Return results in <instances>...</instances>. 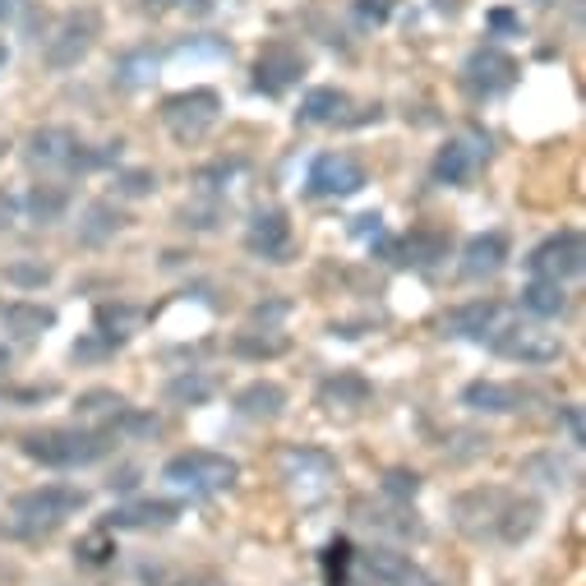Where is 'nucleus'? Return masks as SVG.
<instances>
[{"instance_id":"nucleus-21","label":"nucleus","mask_w":586,"mask_h":586,"mask_svg":"<svg viewBox=\"0 0 586 586\" xmlns=\"http://www.w3.org/2000/svg\"><path fill=\"white\" fill-rule=\"evenodd\" d=\"M351 517L360 522V527H369V532H379V536H397V540H420L425 536V522L416 517V513H407L403 504H369V499H356L351 504Z\"/></svg>"},{"instance_id":"nucleus-55","label":"nucleus","mask_w":586,"mask_h":586,"mask_svg":"<svg viewBox=\"0 0 586 586\" xmlns=\"http://www.w3.org/2000/svg\"><path fill=\"white\" fill-rule=\"evenodd\" d=\"M0 152H6V143H0Z\"/></svg>"},{"instance_id":"nucleus-6","label":"nucleus","mask_w":586,"mask_h":586,"mask_svg":"<svg viewBox=\"0 0 586 586\" xmlns=\"http://www.w3.org/2000/svg\"><path fill=\"white\" fill-rule=\"evenodd\" d=\"M489 351L517 365H554L564 356V337L540 324H513L504 332H489Z\"/></svg>"},{"instance_id":"nucleus-49","label":"nucleus","mask_w":586,"mask_h":586,"mask_svg":"<svg viewBox=\"0 0 586 586\" xmlns=\"http://www.w3.org/2000/svg\"><path fill=\"white\" fill-rule=\"evenodd\" d=\"M287 310H291L287 300H272V305H255V319H264V324H268V319H282Z\"/></svg>"},{"instance_id":"nucleus-2","label":"nucleus","mask_w":586,"mask_h":586,"mask_svg":"<svg viewBox=\"0 0 586 586\" xmlns=\"http://www.w3.org/2000/svg\"><path fill=\"white\" fill-rule=\"evenodd\" d=\"M111 448H116L111 429H42V435L19 439V453L28 461H38V467H51V471L92 467V461H102Z\"/></svg>"},{"instance_id":"nucleus-16","label":"nucleus","mask_w":586,"mask_h":586,"mask_svg":"<svg viewBox=\"0 0 586 586\" xmlns=\"http://www.w3.org/2000/svg\"><path fill=\"white\" fill-rule=\"evenodd\" d=\"M245 250L255 259H268V264H287L291 255V222L282 208H259L250 227H245Z\"/></svg>"},{"instance_id":"nucleus-10","label":"nucleus","mask_w":586,"mask_h":586,"mask_svg":"<svg viewBox=\"0 0 586 586\" xmlns=\"http://www.w3.org/2000/svg\"><path fill=\"white\" fill-rule=\"evenodd\" d=\"M88 508V495L75 485H38V489H23V495L10 499V513L23 522H42V527H56L75 513Z\"/></svg>"},{"instance_id":"nucleus-35","label":"nucleus","mask_w":586,"mask_h":586,"mask_svg":"<svg viewBox=\"0 0 586 586\" xmlns=\"http://www.w3.org/2000/svg\"><path fill=\"white\" fill-rule=\"evenodd\" d=\"M92 319H98V332L107 337V342H126V337H130V328L143 319V310H135V305H120V300H107V305H98V315H92Z\"/></svg>"},{"instance_id":"nucleus-13","label":"nucleus","mask_w":586,"mask_h":586,"mask_svg":"<svg viewBox=\"0 0 586 586\" xmlns=\"http://www.w3.org/2000/svg\"><path fill=\"white\" fill-rule=\"evenodd\" d=\"M305 70H310V60H305V51L296 42H268L259 56H255V88L264 92V98H282V92H291Z\"/></svg>"},{"instance_id":"nucleus-29","label":"nucleus","mask_w":586,"mask_h":586,"mask_svg":"<svg viewBox=\"0 0 586 586\" xmlns=\"http://www.w3.org/2000/svg\"><path fill=\"white\" fill-rule=\"evenodd\" d=\"M120 227H126V212L107 199H98V203H88L83 218H79V245H107Z\"/></svg>"},{"instance_id":"nucleus-52","label":"nucleus","mask_w":586,"mask_h":586,"mask_svg":"<svg viewBox=\"0 0 586 586\" xmlns=\"http://www.w3.org/2000/svg\"><path fill=\"white\" fill-rule=\"evenodd\" d=\"M0 369H10V347H0Z\"/></svg>"},{"instance_id":"nucleus-23","label":"nucleus","mask_w":586,"mask_h":586,"mask_svg":"<svg viewBox=\"0 0 586 586\" xmlns=\"http://www.w3.org/2000/svg\"><path fill=\"white\" fill-rule=\"evenodd\" d=\"M508 264V236L504 231H480L461 245V277L480 282V277H495Z\"/></svg>"},{"instance_id":"nucleus-8","label":"nucleus","mask_w":586,"mask_h":586,"mask_svg":"<svg viewBox=\"0 0 586 586\" xmlns=\"http://www.w3.org/2000/svg\"><path fill=\"white\" fill-rule=\"evenodd\" d=\"M582 264H586V240H582L577 227H564V231L545 236L527 255V272L545 277V282H568V277L582 272Z\"/></svg>"},{"instance_id":"nucleus-45","label":"nucleus","mask_w":586,"mask_h":586,"mask_svg":"<svg viewBox=\"0 0 586 586\" xmlns=\"http://www.w3.org/2000/svg\"><path fill=\"white\" fill-rule=\"evenodd\" d=\"M139 577L148 582V586H185L171 568H162V564H139Z\"/></svg>"},{"instance_id":"nucleus-53","label":"nucleus","mask_w":586,"mask_h":586,"mask_svg":"<svg viewBox=\"0 0 586 586\" xmlns=\"http://www.w3.org/2000/svg\"><path fill=\"white\" fill-rule=\"evenodd\" d=\"M6 60H10V47H6V42H0V70H6Z\"/></svg>"},{"instance_id":"nucleus-39","label":"nucleus","mask_w":586,"mask_h":586,"mask_svg":"<svg viewBox=\"0 0 586 586\" xmlns=\"http://www.w3.org/2000/svg\"><path fill=\"white\" fill-rule=\"evenodd\" d=\"M111 554H116V540H111L107 527H102V532H92V536H83V540L75 545V559H79L83 568H102V564H111Z\"/></svg>"},{"instance_id":"nucleus-11","label":"nucleus","mask_w":586,"mask_h":586,"mask_svg":"<svg viewBox=\"0 0 586 586\" xmlns=\"http://www.w3.org/2000/svg\"><path fill=\"white\" fill-rule=\"evenodd\" d=\"M98 33H102V19L92 14V10L66 14V19H60V28H56V33L47 38V51H42L47 70H75L79 60L92 51V42H98Z\"/></svg>"},{"instance_id":"nucleus-44","label":"nucleus","mask_w":586,"mask_h":586,"mask_svg":"<svg viewBox=\"0 0 586 586\" xmlns=\"http://www.w3.org/2000/svg\"><path fill=\"white\" fill-rule=\"evenodd\" d=\"M393 14V0H356V19L360 23H384Z\"/></svg>"},{"instance_id":"nucleus-17","label":"nucleus","mask_w":586,"mask_h":586,"mask_svg":"<svg viewBox=\"0 0 586 586\" xmlns=\"http://www.w3.org/2000/svg\"><path fill=\"white\" fill-rule=\"evenodd\" d=\"M180 513L185 504L176 499H135L107 513V532H162V527H176Z\"/></svg>"},{"instance_id":"nucleus-32","label":"nucleus","mask_w":586,"mask_h":586,"mask_svg":"<svg viewBox=\"0 0 586 586\" xmlns=\"http://www.w3.org/2000/svg\"><path fill=\"white\" fill-rule=\"evenodd\" d=\"M23 208H28V218H33L38 227H51V222L66 218L70 190H66V185H33V190L23 195Z\"/></svg>"},{"instance_id":"nucleus-25","label":"nucleus","mask_w":586,"mask_h":586,"mask_svg":"<svg viewBox=\"0 0 586 586\" xmlns=\"http://www.w3.org/2000/svg\"><path fill=\"white\" fill-rule=\"evenodd\" d=\"M291 351V337L282 332V328H272V324H264V328H240L236 337H231V356H240V360H282Z\"/></svg>"},{"instance_id":"nucleus-31","label":"nucleus","mask_w":586,"mask_h":586,"mask_svg":"<svg viewBox=\"0 0 586 586\" xmlns=\"http://www.w3.org/2000/svg\"><path fill=\"white\" fill-rule=\"evenodd\" d=\"M212 393H218V379L199 375V369H185V375L167 379V388H162L171 407H203V403H212Z\"/></svg>"},{"instance_id":"nucleus-18","label":"nucleus","mask_w":586,"mask_h":586,"mask_svg":"<svg viewBox=\"0 0 586 586\" xmlns=\"http://www.w3.org/2000/svg\"><path fill=\"white\" fill-rule=\"evenodd\" d=\"M356 568L375 586H425L420 568L411 564V554H397L388 545H369L365 554H356Z\"/></svg>"},{"instance_id":"nucleus-5","label":"nucleus","mask_w":586,"mask_h":586,"mask_svg":"<svg viewBox=\"0 0 586 586\" xmlns=\"http://www.w3.org/2000/svg\"><path fill=\"white\" fill-rule=\"evenodd\" d=\"M162 126L176 143H199L208 139V130L218 126V116H222V98L212 88H185V92H171V98L162 102Z\"/></svg>"},{"instance_id":"nucleus-15","label":"nucleus","mask_w":586,"mask_h":586,"mask_svg":"<svg viewBox=\"0 0 586 586\" xmlns=\"http://www.w3.org/2000/svg\"><path fill=\"white\" fill-rule=\"evenodd\" d=\"M375 255L384 264H403V268H439L453 255V240L444 231H411L403 240H379Z\"/></svg>"},{"instance_id":"nucleus-51","label":"nucleus","mask_w":586,"mask_h":586,"mask_svg":"<svg viewBox=\"0 0 586 586\" xmlns=\"http://www.w3.org/2000/svg\"><path fill=\"white\" fill-rule=\"evenodd\" d=\"M19 14V0H0V19H14Z\"/></svg>"},{"instance_id":"nucleus-40","label":"nucleus","mask_w":586,"mask_h":586,"mask_svg":"<svg viewBox=\"0 0 586 586\" xmlns=\"http://www.w3.org/2000/svg\"><path fill=\"white\" fill-rule=\"evenodd\" d=\"M379 489H384V499H393V504H411V499L420 495V476H416V471H403V467H393V471H384Z\"/></svg>"},{"instance_id":"nucleus-54","label":"nucleus","mask_w":586,"mask_h":586,"mask_svg":"<svg viewBox=\"0 0 586 586\" xmlns=\"http://www.w3.org/2000/svg\"><path fill=\"white\" fill-rule=\"evenodd\" d=\"M536 6H554V0H536Z\"/></svg>"},{"instance_id":"nucleus-43","label":"nucleus","mask_w":586,"mask_h":586,"mask_svg":"<svg viewBox=\"0 0 586 586\" xmlns=\"http://www.w3.org/2000/svg\"><path fill=\"white\" fill-rule=\"evenodd\" d=\"M111 351H116V342H107L102 332H92V337H83V342H75V360H102Z\"/></svg>"},{"instance_id":"nucleus-1","label":"nucleus","mask_w":586,"mask_h":586,"mask_svg":"<svg viewBox=\"0 0 586 586\" xmlns=\"http://www.w3.org/2000/svg\"><path fill=\"white\" fill-rule=\"evenodd\" d=\"M453 527L480 540V545H522L540 527V504L527 495H513L504 485H476L467 495L453 499Z\"/></svg>"},{"instance_id":"nucleus-50","label":"nucleus","mask_w":586,"mask_h":586,"mask_svg":"<svg viewBox=\"0 0 586 586\" xmlns=\"http://www.w3.org/2000/svg\"><path fill=\"white\" fill-rule=\"evenodd\" d=\"M14 212H19V203H14L10 195H0V231H10V227H14Z\"/></svg>"},{"instance_id":"nucleus-42","label":"nucleus","mask_w":586,"mask_h":586,"mask_svg":"<svg viewBox=\"0 0 586 586\" xmlns=\"http://www.w3.org/2000/svg\"><path fill=\"white\" fill-rule=\"evenodd\" d=\"M559 425H564V435H568V444H573V448H582V444H586V425H582V407H577V403L559 407Z\"/></svg>"},{"instance_id":"nucleus-7","label":"nucleus","mask_w":586,"mask_h":586,"mask_svg":"<svg viewBox=\"0 0 586 586\" xmlns=\"http://www.w3.org/2000/svg\"><path fill=\"white\" fill-rule=\"evenodd\" d=\"M277 471H282V480L300 499H319L337 480V461L315 444H291V448H282V457H277Z\"/></svg>"},{"instance_id":"nucleus-19","label":"nucleus","mask_w":586,"mask_h":586,"mask_svg":"<svg viewBox=\"0 0 586 586\" xmlns=\"http://www.w3.org/2000/svg\"><path fill=\"white\" fill-rule=\"evenodd\" d=\"M499 324V300H461L439 319V332L444 337H457V342H485L489 328Z\"/></svg>"},{"instance_id":"nucleus-14","label":"nucleus","mask_w":586,"mask_h":586,"mask_svg":"<svg viewBox=\"0 0 586 586\" xmlns=\"http://www.w3.org/2000/svg\"><path fill=\"white\" fill-rule=\"evenodd\" d=\"M489 158V139L485 135H457V139H448L439 152H435V162H429V176H435V185H448V190H461L471 176H476V167Z\"/></svg>"},{"instance_id":"nucleus-37","label":"nucleus","mask_w":586,"mask_h":586,"mask_svg":"<svg viewBox=\"0 0 586 586\" xmlns=\"http://www.w3.org/2000/svg\"><path fill=\"white\" fill-rule=\"evenodd\" d=\"M240 176V158H218V162H208V167H199L195 171V185L203 195H222V190H231V180Z\"/></svg>"},{"instance_id":"nucleus-22","label":"nucleus","mask_w":586,"mask_h":586,"mask_svg":"<svg viewBox=\"0 0 586 586\" xmlns=\"http://www.w3.org/2000/svg\"><path fill=\"white\" fill-rule=\"evenodd\" d=\"M315 397L324 411H360V407H369V397H375V384H369L360 369H332Z\"/></svg>"},{"instance_id":"nucleus-34","label":"nucleus","mask_w":586,"mask_h":586,"mask_svg":"<svg viewBox=\"0 0 586 586\" xmlns=\"http://www.w3.org/2000/svg\"><path fill=\"white\" fill-rule=\"evenodd\" d=\"M324 564V586H351V573H356V545L347 536H332L319 554Z\"/></svg>"},{"instance_id":"nucleus-56","label":"nucleus","mask_w":586,"mask_h":586,"mask_svg":"<svg viewBox=\"0 0 586 586\" xmlns=\"http://www.w3.org/2000/svg\"><path fill=\"white\" fill-rule=\"evenodd\" d=\"M351 586H356V582H351ZM369 586H375V582H369Z\"/></svg>"},{"instance_id":"nucleus-36","label":"nucleus","mask_w":586,"mask_h":586,"mask_svg":"<svg viewBox=\"0 0 586 586\" xmlns=\"http://www.w3.org/2000/svg\"><path fill=\"white\" fill-rule=\"evenodd\" d=\"M126 407H130V403H126L120 393H111V388H88V393L75 397V416H79V420H116Z\"/></svg>"},{"instance_id":"nucleus-12","label":"nucleus","mask_w":586,"mask_h":586,"mask_svg":"<svg viewBox=\"0 0 586 586\" xmlns=\"http://www.w3.org/2000/svg\"><path fill=\"white\" fill-rule=\"evenodd\" d=\"M365 167L351 158V152H319L305 171V190L315 199H351L365 190Z\"/></svg>"},{"instance_id":"nucleus-41","label":"nucleus","mask_w":586,"mask_h":586,"mask_svg":"<svg viewBox=\"0 0 586 586\" xmlns=\"http://www.w3.org/2000/svg\"><path fill=\"white\" fill-rule=\"evenodd\" d=\"M116 195H126V199L158 195V176H152V171H120L116 176Z\"/></svg>"},{"instance_id":"nucleus-30","label":"nucleus","mask_w":586,"mask_h":586,"mask_svg":"<svg viewBox=\"0 0 586 586\" xmlns=\"http://www.w3.org/2000/svg\"><path fill=\"white\" fill-rule=\"evenodd\" d=\"M522 310L536 315V319H559L568 310L564 282H545V277H532V282L522 287Z\"/></svg>"},{"instance_id":"nucleus-47","label":"nucleus","mask_w":586,"mask_h":586,"mask_svg":"<svg viewBox=\"0 0 586 586\" xmlns=\"http://www.w3.org/2000/svg\"><path fill=\"white\" fill-rule=\"evenodd\" d=\"M47 397H56L51 384H42V388H10L6 403H47Z\"/></svg>"},{"instance_id":"nucleus-24","label":"nucleus","mask_w":586,"mask_h":586,"mask_svg":"<svg viewBox=\"0 0 586 586\" xmlns=\"http://www.w3.org/2000/svg\"><path fill=\"white\" fill-rule=\"evenodd\" d=\"M231 407H236V416H245V420H277V416L287 411V388L272 384V379H255V384H245V388L231 397Z\"/></svg>"},{"instance_id":"nucleus-48","label":"nucleus","mask_w":586,"mask_h":586,"mask_svg":"<svg viewBox=\"0 0 586 586\" xmlns=\"http://www.w3.org/2000/svg\"><path fill=\"white\" fill-rule=\"evenodd\" d=\"M351 231H356V236H379V231H384V218H379V212H365V218H356Z\"/></svg>"},{"instance_id":"nucleus-3","label":"nucleus","mask_w":586,"mask_h":586,"mask_svg":"<svg viewBox=\"0 0 586 586\" xmlns=\"http://www.w3.org/2000/svg\"><path fill=\"white\" fill-rule=\"evenodd\" d=\"M28 162L33 167H60V171H102L111 162H120V139L102 143V148H88L75 130L66 126H42L28 135Z\"/></svg>"},{"instance_id":"nucleus-33","label":"nucleus","mask_w":586,"mask_h":586,"mask_svg":"<svg viewBox=\"0 0 586 586\" xmlns=\"http://www.w3.org/2000/svg\"><path fill=\"white\" fill-rule=\"evenodd\" d=\"M158 70H162V56L139 47V51H126V56L116 60V83L120 88H143V83L158 79Z\"/></svg>"},{"instance_id":"nucleus-38","label":"nucleus","mask_w":586,"mask_h":586,"mask_svg":"<svg viewBox=\"0 0 586 586\" xmlns=\"http://www.w3.org/2000/svg\"><path fill=\"white\" fill-rule=\"evenodd\" d=\"M6 282L23 287V291H42L51 282V268L42 259H14V264H6Z\"/></svg>"},{"instance_id":"nucleus-28","label":"nucleus","mask_w":586,"mask_h":586,"mask_svg":"<svg viewBox=\"0 0 586 586\" xmlns=\"http://www.w3.org/2000/svg\"><path fill=\"white\" fill-rule=\"evenodd\" d=\"M347 92L342 88H310L300 98V111H296V120L300 126H332V120H342L347 116Z\"/></svg>"},{"instance_id":"nucleus-9","label":"nucleus","mask_w":586,"mask_h":586,"mask_svg":"<svg viewBox=\"0 0 586 586\" xmlns=\"http://www.w3.org/2000/svg\"><path fill=\"white\" fill-rule=\"evenodd\" d=\"M513 83H517V60L504 47H476L467 60H461V88L480 102L499 98V92H508Z\"/></svg>"},{"instance_id":"nucleus-46","label":"nucleus","mask_w":586,"mask_h":586,"mask_svg":"<svg viewBox=\"0 0 586 586\" xmlns=\"http://www.w3.org/2000/svg\"><path fill=\"white\" fill-rule=\"evenodd\" d=\"M485 23L495 28V33H522V19H517L513 10H489V14H485Z\"/></svg>"},{"instance_id":"nucleus-27","label":"nucleus","mask_w":586,"mask_h":586,"mask_svg":"<svg viewBox=\"0 0 586 586\" xmlns=\"http://www.w3.org/2000/svg\"><path fill=\"white\" fill-rule=\"evenodd\" d=\"M522 480H536L545 489H573L577 480V467L568 457H559V448H549V453H532V457H522V467H517Z\"/></svg>"},{"instance_id":"nucleus-20","label":"nucleus","mask_w":586,"mask_h":586,"mask_svg":"<svg viewBox=\"0 0 586 586\" xmlns=\"http://www.w3.org/2000/svg\"><path fill=\"white\" fill-rule=\"evenodd\" d=\"M532 403V393L527 388H517V384H499V379H476L461 388V407L467 411H480V416H513Z\"/></svg>"},{"instance_id":"nucleus-4","label":"nucleus","mask_w":586,"mask_h":586,"mask_svg":"<svg viewBox=\"0 0 586 586\" xmlns=\"http://www.w3.org/2000/svg\"><path fill=\"white\" fill-rule=\"evenodd\" d=\"M162 480L176 489H190V495H222V489L240 480V461L212 448H185L162 461Z\"/></svg>"},{"instance_id":"nucleus-26","label":"nucleus","mask_w":586,"mask_h":586,"mask_svg":"<svg viewBox=\"0 0 586 586\" xmlns=\"http://www.w3.org/2000/svg\"><path fill=\"white\" fill-rule=\"evenodd\" d=\"M0 328L14 337H42L56 328V310L42 300H6L0 305Z\"/></svg>"}]
</instances>
